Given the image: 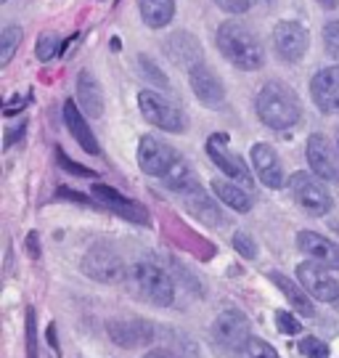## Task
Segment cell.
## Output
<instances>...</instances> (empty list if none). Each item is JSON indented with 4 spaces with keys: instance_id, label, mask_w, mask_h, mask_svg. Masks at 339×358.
<instances>
[{
    "instance_id": "6da1fadb",
    "label": "cell",
    "mask_w": 339,
    "mask_h": 358,
    "mask_svg": "<svg viewBox=\"0 0 339 358\" xmlns=\"http://www.w3.org/2000/svg\"><path fill=\"white\" fill-rule=\"evenodd\" d=\"M257 117L273 130L294 128L302 117L297 93L287 83H278V80L265 83L260 93H257Z\"/></svg>"
},
{
    "instance_id": "7a4b0ae2",
    "label": "cell",
    "mask_w": 339,
    "mask_h": 358,
    "mask_svg": "<svg viewBox=\"0 0 339 358\" xmlns=\"http://www.w3.org/2000/svg\"><path fill=\"white\" fill-rule=\"evenodd\" d=\"M217 48L231 64L244 72H257L265 64V51L257 35L239 22H223L217 27Z\"/></svg>"
},
{
    "instance_id": "3957f363",
    "label": "cell",
    "mask_w": 339,
    "mask_h": 358,
    "mask_svg": "<svg viewBox=\"0 0 339 358\" xmlns=\"http://www.w3.org/2000/svg\"><path fill=\"white\" fill-rule=\"evenodd\" d=\"M125 282L130 287V292L149 306L167 308L175 300V284L170 279V273L159 268L157 263H149V260H140L136 266H130Z\"/></svg>"
},
{
    "instance_id": "277c9868",
    "label": "cell",
    "mask_w": 339,
    "mask_h": 358,
    "mask_svg": "<svg viewBox=\"0 0 339 358\" xmlns=\"http://www.w3.org/2000/svg\"><path fill=\"white\" fill-rule=\"evenodd\" d=\"M252 340L250 319L241 310H223L212 321V343L223 353H241Z\"/></svg>"
},
{
    "instance_id": "5b68a950",
    "label": "cell",
    "mask_w": 339,
    "mask_h": 358,
    "mask_svg": "<svg viewBox=\"0 0 339 358\" xmlns=\"http://www.w3.org/2000/svg\"><path fill=\"white\" fill-rule=\"evenodd\" d=\"M289 192L294 196V202L308 210L310 215H326L331 210V194L324 186V180L315 173H294L289 178Z\"/></svg>"
},
{
    "instance_id": "8992f818",
    "label": "cell",
    "mask_w": 339,
    "mask_h": 358,
    "mask_svg": "<svg viewBox=\"0 0 339 358\" xmlns=\"http://www.w3.org/2000/svg\"><path fill=\"white\" fill-rule=\"evenodd\" d=\"M138 106L143 120L149 125H154V128L167 130V133H183V128H186L183 125V115L167 99H162L159 93H154V90H140Z\"/></svg>"
},
{
    "instance_id": "52a82bcc",
    "label": "cell",
    "mask_w": 339,
    "mask_h": 358,
    "mask_svg": "<svg viewBox=\"0 0 339 358\" xmlns=\"http://www.w3.org/2000/svg\"><path fill=\"white\" fill-rule=\"evenodd\" d=\"M297 279L305 287V292L310 294L318 303H334L339 300V279L329 273L326 266L315 263V260H305L297 266Z\"/></svg>"
},
{
    "instance_id": "ba28073f",
    "label": "cell",
    "mask_w": 339,
    "mask_h": 358,
    "mask_svg": "<svg viewBox=\"0 0 339 358\" xmlns=\"http://www.w3.org/2000/svg\"><path fill=\"white\" fill-rule=\"evenodd\" d=\"M82 271L88 273L90 279H96L101 284H117L127 279V268L122 263V257L114 252L112 247H93L85 260H82Z\"/></svg>"
},
{
    "instance_id": "9c48e42d",
    "label": "cell",
    "mask_w": 339,
    "mask_h": 358,
    "mask_svg": "<svg viewBox=\"0 0 339 358\" xmlns=\"http://www.w3.org/2000/svg\"><path fill=\"white\" fill-rule=\"evenodd\" d=\"M175 149H170L167 143H162L154 136H143L138 143V165L146 176H154V178H167L170 170L178 165Z\"/></svg>"
},
{
    "instance_id": "30bf717a",
    "label": "cell",
    "mask_w": 339,
    "mask_h": 358,
    "mask_svg": "<svg viewBox=\"0 0 339 358\" xmlns=\"http://www.w3.org/2000/svg\"><path fill=\"white\" fill-rule=\"evenodd\" d=\"M90 194H93L96 202H101L106 210H112L114 215L125 217L130 223H138V226H149L151 223L146 207L138 205V202H133V199H127L125 194H120L117 189L106 186V183H96V186L90 189Z\"/></svg>"
},
{
    "instance_id": "8fae6325",
    "label": "cell",
    "mask_w": 339,
    "mask_h": 358,
    "mask_svg": "<svg viewBox=\"0 0 339 358\" xmlns=\"http://www.w3.org/2000/svg\"><path fill=\"white\" fill-rule=\"evenodd\" d=\"M207 154H210V159H212L215 165L220 167L231 180L244 183V186H252L250 167L244 165V159H241L239 154H233L231 149H228L226 133H215V136L207 138Z\"/></svg>"
},
{
    "instance_id": "7c38bea8",
    "label": "cell",
    "mask_w": 339,
    "mask_h": 358,
    "mask_svg": "<svg viewBox=\"0 0 339 358\" xmlns=\"http://www.w3.org/2000/svg\"><path fill=\"white\" fill-rule=\"evenodd\" d=\"M308 45H310V35L300 22H278L273 29V48L289 64L300 62L308 53Z\"/></svg>"
},
{
    "instance_id": "4fadbf2b",
    "label": "cell",
    "mask_w": 339,
    "mask_h": 358,
    "mask_svg": "<svg viewBox=\"0 0 339 358\" xmlns=\"http://www.w3.org/2000/svg\"><path fill=\"white\" fill-rule=\"evenodd\" d=\"M106 334L120 348H146L154 340V327L143 319H112L106 321Z\"/></svg>"
},
{
    "instance_id": "5bb4252c",
    "label": "cell",
    "mask_w": 339,
    "mask_h": 358,
    "mask_svg": "<svg viewBox=\"0 0 339 358\" xmlns=\"http://www.w3.org/2000/svg\"><path fill=\"white\" fill-rule=\"evenodd\" d=\"M308 165L321 180H331L339 189V165H337V154L331 149V143L326 141V136L313 133L308 138Z\"/></svg>"
},
{
    "instance_id": "9a60e30c",
    "label": "cell",
    "mask_w": 339,
    "mask_h": 358,
    "mask_svg": "<svg viewBox=\"0 0 339 358\" xmlns=\"http://www.w3.org/2000/svg\"><path fill=\"white\" fill-rule=\"evenodd\" d=\"M189 80H191V90H194V96H196L204 106L217 109L220 103L226 101V88H223L220 77L215 75L207 64H201V62H199L196 66H191Z\"/></svg>"
},
{
    "instance_id": "2e32d148",
    "label": "cell",
    "mask_w": 339,
    "mask_h": 358,
    "mask_svg": "<svg viewBox=\"0 0 339 358\" xmlns=\"http://www.w3.org/2000/svg\"><path fill=\"white\" fill-rule=\"evenodd\" d=\"M310 96L315 106L326 115H339V64L321 69L310 80Z\"/></svg>"
},
{
    "instance_id": "e0dca14e",
    "label": "cell",
    "mask_w": 339,
    "mask_h": 358,
    "mask_svg": "<svg viewBox=\"0 0 339 358\" xmlns=\"http://www.w3.org/2000/svg\"><path fill=\"white\" fill-rule=\"evenodd\" d=\"M252 167L257 178L263 180L268 189H281L284 186V165L278 159L276 149L271 143H254L252 146Z\"/></svg>"
},
{
    "instance_id": "ac0fdd59",
    "label": "cell",
    "mask_w": 339,
    "mask_h": 358,
    "mask_svg": "<svg viewBox=\"0 0 339 358\" xmlns=\"http://www.w3.org/2000/svg\"><path fill=\"white\" fill-rule=\"evenodd\" d=\"M297 247H300V252H305L315 263H321L326 268H339V244L326 239V236H321L315 231H300L297 234Z\"/></svg>"
},
{
    "instance_id": "d6986e66",
    "label": "cell",
    "mask_w": 339,
    "mask_h": 358,
    "mask_svg": "<svg viewBox=\"0 0 339 358\" xmlns=\"http://www.w3.org/2000/svg\"><path fill=\"white\" fill-rule=\"evenodd\" d=\"M64 125H66V130L72 133V138H75L85 152L93 154V157H99L101 146H99V141H96V136H93V130L88 128L85 112H80V103L77 101H64Z\"/></svg>"
},
{
    "instance_id": "ffe728a7",
    "label": "cell",
    "mask_w": 339,
    "mask_h": 358,
    "mask_svg": "<svg viewBox=\"0 0 339 358\" xmlns=\"http://www.w3.org/2000/svg\"><path fill=\"white\" fill-rule=\"evenodd\" d=\"M164 53L167 59L178 66H196L201 59V48H199V40L189 35V32H175L170 38L164 40Z\"/></svg>"
},
{
    "instance_id": "44dd1931",
    "label": "cell",
    "mask_w": 339,
    "mask_h": 358,
    "mask_svg": "<svg viewBox=\"0 0 339 358\" xmlns=\"http://www.w3.org/2000/svg\"><path fill=\"white\" fill-rule=\"evenodd\" d=\"M77 103H80V109L90 120H99L103 115V93H101L99 80L90 72H80L77 75Z\"/></svg>"
},
{
    "instance_id": "7402d4cb",
    "label": "cell",
    "mask_w": 339,
    "mask_h": 358,
    "mask_svg": "<svg viewBox=\"0 0 339 358\" xmlns=\"http://www.w3.org/2000/svg\"><path fill=\"white\" fill-rule=\"evenodd\" d=\"M271 282L276 284L278 289L284 292V297L289 300L291 306L297 308V313H302V316H315L313 300L308 297V292H305V287H302V284L291 282L289 276H284V273H278V271H273V273H271Z\"/></svg>"
},
{
    "instance_id": "603a6c76",
    "label": "cell",
    "mask_w": 339,
    "mask_h": 358,
    "mask_svg": "<svg viewBox=\"0 0 339 358\" xmlns=\"http://www.w3.org/2000/svg\"><path fill=\"white\" fill-rule=\"evenodd\" d=\"M183 199H186V207H189L191 215L199 217L201 223H207V226H217V223H220V210L215 207V202L210 199V194H204L201 186H194L191 192H186Z\"/></svg>"
},
{
    "instance_id": "cb8c5ba5",
    "label": "cell",
    "mask_w": 339,
    "mask_h": 358,
    "mask_svg": "<svg viewBox=\"0 0 339 358\" xmlns=\"http://www.w3.org/2000/svg\"><path fill=\"white\" fill-rule=\"evenodd\" d=\"M140 19L151 29H162L175 16V0H138Z\"/></svg>"
},
{
    "instance_id": "d4e9b609",
    "label": "cell",
    "mask_w": 339,
    "mask_h": 358,
    "mask_svg": "<svg viewBox=\"0 0 339 358\" xmlns=\"http://www.w3.org/2000/svg\"><path fill=\"white\" fill-rule=\"evenodd\" d=\"M212 192L220 196V202H226L228 207H233L236 213H250L252 210V196L244 189L236 186V180H223L215 178L212 180Z\"/></svg>"
},
{
    "instance_id": "484cf974",
    "label": "cell",
    "mask_w": 339,
    "mask_h": 358,
    "mask_svg": "<svg viewBox=\"0 0 339 358\" xmlns=\"http://www.w3.org/2000/svg\"><path fill=\"white\" fill-rule=\"evenodd\" d=\"M22 38H24L22 27L6 24L3 29H0V66L11 64L13 53H16V48L22 45Z\"/></svg>"
},
{
    "instance_id": "4316f807",
    "label": "cell",
    "mask_w": 339,
    "mask_h": 358,
    "mask_svg": "<svg viewBox=\"0 0 339 358\" xmlns=\"http://www.w3.org/2000/svg\"><path fill=\"white\" fill-rule=\"evenodd\" d=\"M164 183H167V189H173V192H183V194L191 192L194 186H199V180L194 178V173H191L183 162H178V165L170 170V176L164 178Z\"/></svg>"
},
{
    "instance_id": "83f0119b",
    "label": "cell",
    "mask_w": 339,
    "mask_h": 358,
    "mask_svg": "<svg viewBox=\"0 0 339 358\" xmlns=\"http://www.w3.org/2000/svg\"><path fill=\"white\" fill-rule=\"evenodd\" d=\"M62 45L64 43L53 32H43L38 38V45H35V56H38L40 62H50L56 53H62Z\"/></svg>"
},
{
    "instance_id": "f1b7e54d",
    "label": "cell",
    "mask_w": 339,
    "mask_h": 358,
    "mask_svg": "<svg viewBox=\"0 0 339 358\" xmlns=\"http://www.w3.org/2000/svg\"><path fill=\"white\" fill-rule=\"evenodd\" d=\"M241 358H281V356L276 353V348L268 345L265 340L252 337L250 343L244 345V350H241Z\"/></svg>"
},
{
    "instance_id": "f546056e",
    "label": "cell",
    "mask_w": 339,
    "mask_h": 358,
    "mask_svg": "<svg viewBox=\"0 0 339 358\" xmlns=\"http://www.w3.org/2000/svg\"><path fill=\"white\" fill-rule=\"evenodd\" d=\"M138 64H140V75L146 77L151 85H157V88H170V83H167V77L162 75V69L154 64L149 56H138Z\"/></svg>"
},
{
    "instance_id": "4dcf8cb0",
    "label": "cell",
    "mask_w": 339,
    "mask_h": 358,
    "mask_svg": "<svg viewBox=\"0 0 339 358\" xmlns=\"http://www.w3.org/2000/svg\"><path fill=\"white\" fill-rule=\"evenodd\" d=\"M231 244H233V250H236L241 257H247V260L257 257V244H254V239H252L247 231H236Z\"/></svg>"
},
{
    "instance_id": "1f68e13d",
    "label": "cell",
    "mask_w": 339,
    "mask_h": 358,
    "mask_svg": "<svg viewBox=\"0 0 339 358\" xmlns=\"http://www.w3.org/2000/svg\"><path fill=\"white\" fill-rule=\"evenodd\" d=\"M27 358L38 356V321H35V308H27Z\"/></svg>"
},
{
    "instance_id": "d6a6232c",
    "label": "cell",
    "mask_w": 339,
    "mask_h": 358,
    "mask_svg": "<svg viewBox=\"0 0 339 358\" xmlns=\"http://www.w3.org/2000/svg\"><path fill=\"white\" fill-rule=\"evenodd\" d=\"M273 319H276V327L281 334H289V337L302 334V324L297 321V316H291L289 310H276Z\"/></svg>"
},
{
    "instance_id": "836d02e7",
    "label": "cell",
    "mask_w": 339,
    "mask_h": 358,
    "mask_svg": "<svg viewBox=\"0 0 339 358\" xmlns=\"http://www.w3.org/2000/svg\"><path fill=\"white\" fill-rule=\"evenodd\" d=\"M324 45L329 56L339 64V22H329L324 27Z\"/></svg>"
},
{
    "instance_id": "e575fe53",
    "label": "cell",
    "mask_w": 339,
    "mask_h": 358,
    "mask_svg": "<svg viewBox=\"0 0 339 358\" xmlns=\"http://www.w3.org/2000/svg\"><path fill=\"white\" fill-rule=\"evenodd\" d=\"M56 159H59V165H62L66 173H72V176H77V178H96V173H93L90 167L77 165L75 159H69V157L64 154V149H56Z\"/></svg>"
},
{
    "instance_id": "d590c367",
    "label": "cell",
    "mask_w": 339,
    "mask_h": 358,
    "mask_svg": "<svg viewBox=\"0 0 339 358\" xmlns=\"http://www.w3.org/2000/svg\"><path fill=\"white\" fill-rule=\"evenodd\" d=\"M300 350L308 358H329L326 343H321L318 337H302V340H300Z\"/></svg>"
},
{
    "instance_id": "8d00e7d4",
    "label": "cell",
    "mask_w": 339,
    "mask_h": 358,
    "mask_svg": "<svg viewBox=\"0 0 339 358\" xmlns=\"http://www.w3.org/2000/svg\"><path fill=\"white\" fill-rule=\"evenodd\" d=\"M217 3V8H223L226 13H244L250 11V6L254 0H215Z\"/></svg>"
},
{
    "instance_id": "74e56055",
    "label": "cell",
    "mask_w": 339,
    "mask_h": 358,
    "mask_svg": "<svg viewBox=\"0 0 339 358\" xmlns=\"http://www.w3.org/2000/svg\"><path fill=\"white\" fill-rule=\"evenodd\" d=\"M19 138H24V122H19V125L8 128V133H6V149H8V146H13Z\"/></svg>"
},
{
    "instance_id": "f35d334b",
    "label": "cell",
    "mask_w": 339,
    "mask_h": 358,
    "mask_svg": "<svg viewBox=\"0 0 339 358\" xmlns=\"http://www.w3.org/2000/svg\"><path fill=\"white\" fill-rule=\"evenodd\" d=\"M24 103H27V99H22V96H13L11 101L6 103V109H3V115H6V117H11V115H16V112H22V109H24Z\"/></svg>"
},
{
    "instance_id": "ab89813d",
    "label": "cell",
    "mask_w": 339,
    "mask_h": 358,
    "mask_svg": "<svg viewBox=\"0 0 339 358\" xmlns=\"http://www.w3.org/2000/svg\"><path fill=\"white\" fill-rule=\"evenodd\" d=\"M27 250H29V255L32 257H40V247H38V234L32 231L29 236H27Z\"/></svg>"
},
{
    "instance_id": "60d3db41",
    "label": "cell",
    "mask_w": 339,
    "mask_h": 358,
    "mask_svg": "<svg viewBox=\"0 0 339 358\" xmlns=\"http://www.w3.org/2000/svg\"><path fill=\"white\" fill-rule=\"evenodd\" d=\"M59 196H64V199H75V202H85V205H90L88 196H82V194H77V192H69V189H59Z\"/></svg>"
},
{
    "instance_id": "b9f144b4",
    "label": "cell",
    "mask_w": 339,
    "mask_h": 358,
    "mask_svg": "<svg viewBox=\"0 0 339 358\" xmlns=\"http://www.w3.org/2000/svg\"><path fill=\"white\" fill-rule=\"evenodd\" d=\"M143 358H175L173 353H167V350H149Z\"/></svg>"
},
{
    "instance_id": "7bdbcfd3",
    "label": "cell",
    "mask_w": 339,
    "mask_h": 358,
    "mask_svg": "<svg viewBox=\"0 0 339 358\" xmlns=\"http://www.w3.org/2000/svg\"><path fill=\"white\" fill-rule=\"evenodd\" d=\"M48 343L53 350H59V343H56V327H53V324L48 327Z\"/></svg>"
},
{
    "instance_id": "ee69618b",
    "label": "cell",
    "mask_w": 339,
    "mask_h": 358,
    "mask_svg": "<svg viewBox=\"0 0 339 358\" xmlns=\"http://www.w3.org/2000/svg\"><path fill=\"white\" fill-rule=\"evenodd\" d=\"M318 3H321L326 11H331V8H337V6H339V0H318Z\"/></svg>"
},
{
    "instance_id": "f6af8a7d",
    "label": "cell",
    "mask_w": 339,
    "mask_h": 358,
    "mask_svg": "<svg viewBox=\"0 0 339 358\" xmlns=\"http://www.w3.org/2000/svg\"><path fill=\"white\" fill-rule=\"evenodd\" d=\"M112 51H120V38H112Z\"/></svg>"
},
{
    "instance_id": "bcb514c9",
    "label": "cell",
    "mask_w": 339,
    "mask_h": 358,
    "mask_svg": "<svg viewBox=\"0 0 339 358\" xmlns=\"http://www.w3.org/2000/svg\"><path fill=\"white\" fill-rule=\"evenodd\" d=\"M0 3H8V0H0Z\"/></svg>"
},
{
    "instance_id": "7dc6e473",
    "label": "cell",
    "mask_w": 339,
    "mask_h": 358,
    "mask_svg": "<svg viewBox=\"0 0 339 358\" xmlns=\"http://www.w3.org/2000/svg\"><path fill=\"white\" fill-rule=\"evenodd\" d=\"M337 143H339V141H337Z\"/></svg>"
}]
</instances>
